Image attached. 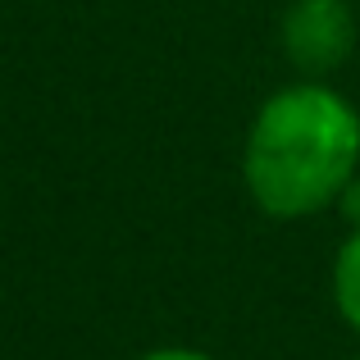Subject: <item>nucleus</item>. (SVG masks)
Returning <instances> with one entry per match:
<instances>
[{
  "label": "nucleus",
  "mask_w": 360,
  "mask_h": 360,
  "mask_svg": "<svg viewBox=\"0 0 360 360\" xmlns=\"http://www.w3.org/2000/svg\"><path fill=\"white\" fill-rule=\"evenodd\" d=\"M360 174V110L338 87L301 78L278 87L242 141V187L269 219H310L338 205Z\"/></svg>",
  "instance_id": "f257e3e1"
},
{
  "label": "nucleus",
  "mask_w": 360,
  "mask_h": 360,
  "mask_svg": "<svg viewBox=\"0 0 360 360\" xmlns=\"http://www.w3.org/2000/svg\"><path fill=\"white\" fill-rule=\"evenodd\" d=\"M356 51V9L347 0H292L283 14V55L324 82Z\"/></svg>",
  "instance_id": "f03ea898"
},
{
  "label": "nucleus",
  "mask_w": 360,
  "mask_h": 360,
  "mask_svg": "<svg viewBox=\"0 0 360 360\" xmlns=\"http://www.w3.org/2000/svg\"><path fill=\"white\" fill-rule=\"evenodd\" d=\"M328 292H333V306L342 315V324L360 338V229H352L342 238L333 255V274H328Z\"/></svg>",
  "instance_id": "7ed1b4c3"
},
{
  "label": "nucleus",
  "mask_w": 360,
  "mask_h": 360,
  "mask_svg": "<svg viewBox=\"0 0 360 360\" xmlns=\"http://www.w3.org/2000/svg\"><path fill=\"white\" fill-rule=\"evenodd\" d=\"M333 210L347 219V229H360V174H356L352 183L342 187V196H338V205H333Z\"/></svg>",
  "instance_id": "20e7f679"
},
{
  "label": "nucleus",
  "mask_w": 360,
  "mask_h": 360,
  "mask_svg": "<svg viewBox=\"0 0 360 360\" xmlns=\"http://www.w3.org/2000/svg\"><path fill=\"white\" fill-rule=\"evenodd\" d=\"M137 360H214V356L196 352V347H155V352H141Z\"/></svg>",
  "instance_id": "39448f33"
},
{
  "label": "nucleus",
  "mask_w": 360,
  "mask_h": 360,
  "mask_svg": "<svg viewBox=\"0 0 360 360\" xmlns=\"http://www.w3.org/2000/svg\"><path fill=\"white\" fill-rule=\"evenodd\" d=\"M352 360H360V356H352Z\"/></svg>",
  "instance_id": "423d86ee"
}]
</instances>
